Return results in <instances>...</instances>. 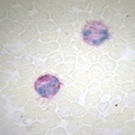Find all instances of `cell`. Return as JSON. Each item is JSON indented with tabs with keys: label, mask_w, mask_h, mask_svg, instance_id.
Returning <instances> with one entry per match:
<instances>
[{
	"label": "cell",
	"mask_w": 135,
	"mask_h": 135,
	"mask_svg": "<svg viewBox=\"0 0 135 135\" xmlns=\"http://www.w3.org/2000/svg\"><path fill=\"white\" fill-rule=\"evenodd\" d=\"M82 38L87 44L92 46H99L109 38L108 28L99 20H92L84 25L82 29Z\"/></svg>",
	"instance_id": "1"
},
{
	"label": "cell",
	"mask_w": 135,
	"mask_h": 135,
	"mask_svg": "<svg viewBox=\"0 0 135 135\" xmlns=\"http://www.w3.org/2000/svg\"><path fill=\"white\" fill-rule=\"evenodd\" d=\"M34 88L41 97L52 98L60 91L61 82L56 77L52 74H44L35 81Z\"/></svg>",
	"instance_id": "2"
}]
</instances>
